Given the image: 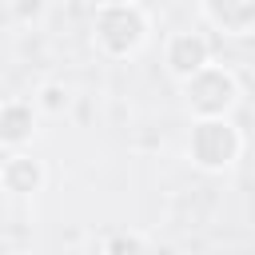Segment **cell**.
I'll use <instances>...</instances> for the list:
<instances>
[{
    "instance_id": "1",
    "label": "cell",
    "mask_w": 255,
    "mask_h": 255,
    "mask_svg": "<svg viewBox=\"0 0 255 255\" xmlns=\"http://www.w3.org/2000/svg\"><path fill=\"white\" fill-rule=\"evenodd\" d=\"M151 36V20L139 0L131 4H96L92 12V48L104 60H128L135 56Z\"/></svg>"
},
{
    "instance_id": "2",
    "label": "cell",
    "mask_w": 255,
    "mask_h": 255,
    "mask_svg": "<svg viewBox=\"0 0 255 255\" xmlns=\"http://www.w3.org/2000/svg\"><path fill=\"white\" fill-rule=\"evenodd\" d=\"M191 167L207 171V175H219L227 167L239 163L243 155V131L235 128L231 116H211V120H191V131H187V143H183Z\"/></svg>"
},
{
    "instance_id": "3",
    "label": "cell",
    "mask_w": 255,
    "mask_h": 255,
    "mask_svg": "<svg viewBox=\"0 0 255 255\" xmlns=\"http://www.w3.org/2000/svg\"><path fill=\"white\" fill-rule=\"evenodd\" d=\"M183 104L191 112V120H211V116H231L239 104V76L223 64H203L195 76H187L183 84Z\"/></svg>"
},
{
    "instance_id": "4",
    "label": "cell",
    "mask_w": 255,
    "mask_h": 255,
    "mask_svg": "<svg viewBox=\"0 0 255 255\" xmlns=\"http://www.w3.org/2000/svg\"><path fill=\"white\" fill-rule=\"evenodd\" d=\"M203 64H211V40L203 32H171L163 40V68L179 84L187 76H195Z\"/></svg>"
},
{
    "instance_id": "5",
    "label": "cell",
    "mask_w": 255,
    "mask_h": 255,
    "mask_svg": "<svg viewBox=\"0 0 255 255\" xmlns=\"http://www.w3.org/2000/svg\"><path fill=\"white\" fill-rule=\"evenodd\" d=\"M40 131V112L32 100H4L0 104V147L24 151Z\"/></svg>"
},
{
    "instance_id": "6",
    "label": "cell",
    "mask_w": 255,
    "mask_h": 255,
    "mask_svg": "<svg viewBox=\"0 0 255 255\" xmlns=\"http://www.w3.org/2000/svg\"><path fill=\"white\" fill-rule=\"evenodd\" d=\"M203 24L223 36H255V0H199Z\"/></svg>"
},
{
    "instance_id": "7",
    "label": "cell",
    "mask_w": 255,
    "mask_h": 255,
    "mask_svg": "<svg viewBox=\"0 0 255 255\" xmlns=\"http://www.w3.org/2000/svg\"><path fill=\"white\" fill-rule=\"evenodd\" d=\"M44 179H48V167H44V159H36L28 147H24V151H8V155L0 159V187H4L8 195H36V191L44 187Z\"/></svg>"
},
{
    "instance_id": "8",
    "label": "cell",
    "mask_w": 255,
    "mask_h": 255,
    "mask_svg": "<svg viewBox=\"0 0 255 255\" xmlns=\"http://www.w3.org/2000/svg\"><path fill=\"white\" fill-rule=\"evenodd\" d=\"M32 104H36V112H44V116H60V112H68V104H72V92H68V84H60V80H48V84H40V88H36Z\"/></svg>"
},
{
    "instance_id": "9",
    "label": "cell",
    "mask_w": 255,
    "mask_h": 255,
    "mask_svg": "<svg viewBox=\"0 0 255 255\" xmlns=\"http://www.w3.org/2000/svg\"><path fill=\"white\" fill-rule=\"evenodd\" d=\"M104 255H151V251H147L143 235H135V231H116V235H108Z\"/></svg>"
},
{
    "instance_id": "10",
    "label": "cell",
    "mask_w": 255,
    "mask_h": 255,
    "mask_svg": "<svg viewBox=\"0 0 255 255\" xmlns=\"http://www.w3.org/2000/svg\"><path fill=\"white\" fill-rule=\"evenodd\" d=\"M44 8H48V0H8V12L16 24H36L44 16Z\"/></svg>"
},
{
    "instance_id": "11",
    "label": "cell",
    "mask_w": 255,
    "mask_h": 255,
    "mask_svg": "<svg viewBox=\"0 0 255 255\" xmlns=\"http://www.w3.org/2000/svg\"><path fill=\"white\" fill-rule=\"evenodd\" d=\"M96 4H131V0H96Z\"/></svg>"
}]
</instances>
